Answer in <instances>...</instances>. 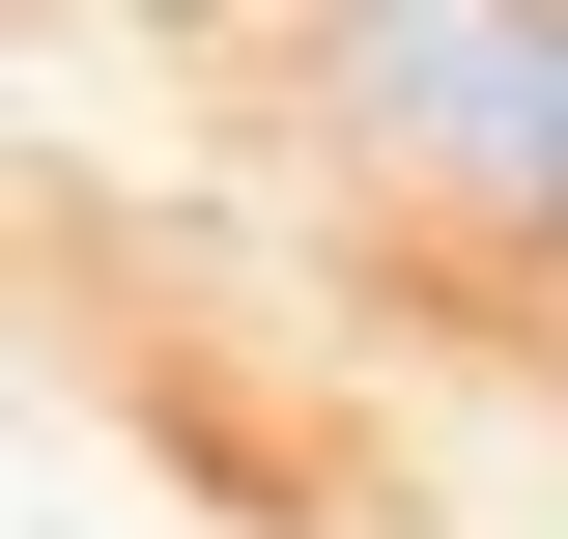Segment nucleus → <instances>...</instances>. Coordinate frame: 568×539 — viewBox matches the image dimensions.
Here are the masks:
<instances>
[{
    "label": "nucleus",
    "mask_w": 568,
    "mask_h": 539,
    "mask_svg": "<svg viewBox=\"0 0 568 539\" xmlns=\"http://www.w3.org/2000/svg\"><path fill=\"white\" fill-rule=\"evenodd\" d=\"M342 114L398 142L426 200L568 227V0H342Z\"/></svg>",
    "instance_id": "f257e3e1"
}]
</instances>
